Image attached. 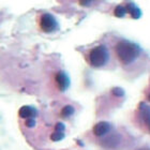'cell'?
<instances>
[{
	"mask_svg": "<svg viewBox=\"0 0 150 150\" xmlns=\"http://www.w3.org/2000/svg\"><path fill=\"white\" fill-rule=\"evenodd\" d=\"M116 54L119 61L123 64H130L134 62L141 55V47L131 41L122 40L116 44Z\"/></svg>",
	"mask_w": 150,
	"mask_h": 150,
	"instance_id": "cell-1",
	"label": "cell"
},
{
	"mask_svg": "<svg viewBox=\"0 0 150 150\" xmlns=\"http://www.w3.org/2000/svg\"><path fill=\"white\" fill-rule=\"evenodd\" d=\"M110 54L105 45H99L90 50L89 62L93 68H102L108 62Z\"/></svg>",
	"mask_w": 150,
	"mask_h": 150,
	"instance_id": "cell-2",
	"label": "cell"
},
{
	"mask_svg": "<svg viewBox=\"0 0 150 150\" xmlns=\"http://www.w3.org/2000/svg\"><path fill=\"white\" fill-rule=\"evenodd\" d=\"M40 27L44 32H54L59 28V24L55 18V16L50 14V13H45L41 16L40 18Z\"/></svg>",
	"mask_w": 150,
	"mask_h": 150,
	"instance_id": "cell-3",
	"label": "cell"
},
{
	"mask_svg": "<svg viewBox=\"0 0 150 150\" xmlns=\"http://www.w3.org/2000/svg\"><path fill=\"white\" fill-rule=\"evenodd\" d=\"M55 81H56V84L60 91H66L70 87L69 76L67 75V73L62 72V71H59V72L56 73V75H55Z\"/></svg>",
	"mask_w": 150,
	"mask_h": 150,
	"instance_id": "cell-4",
	"label": "cell"
},
{
	"mask_svg": "<svg viewBox=\"0 0 150 150\" xmlns=\"http://www.w3.org/2000/svg\"><path fill=\"white\" fill-rule=\"evenodd\" d=\"M110 129H112V125H110V122L100 121L93 127V133L96 136L101 137V136L106 135L107 133L110 131Z\"/></svg>",
	"mask_w": 150,
	"mask_h": 150,
	"instance_id": "cell-5",
	"label": "cell"
},
{
	"mask_svg": "<svg viewBox=\"0 0 150 150\" xmlns=\"http://www.w3.org/2000/svg\"><path fill=\"white\" fill-rule=\"evenodd\" d=\"M18 115L24 119H35V117L38 116V110H35V107L28 106V105H25V106H22L18 110Z\"/></svg>",
	"mask_w": 150,
	"mask_h": 150,
	"instance_id": "cell-6",
	"label": "cell"
},
{
	"mask_svg": "<svg viewBox=\"0 0 150 150\" xmlns=\"http://www.w3.org/2000/svg\"><path fill=\"white\" fill-rule=\"evenodd\" d=\"M125 8H127V11L129 12V14L132 16V18L137 19L142 16L141 9H139V8H138L134 2H129Z\"/></svg>",
	"mask_w": 150,
	"mask_h": 150,
	"instance_id": "cell-7",
	"label": "cell"
},
{
	"mask_svg": "<svg viewBox=\"0 0 150 150\" xmlns=\"http://www.w3.org/2000/svg\"><path fill=\"white\" fill-rule=\"evenodd\" d=\"M141 116L143 120H144L145 125L148 128V130L150 131V107L145 105V104H142L141 105Z\"/></svg>",
	"mask_w": 150,
	"mask_h": 150,
	"instance_id": "cell-8",
	"label": "cell"
},
{
	"mask_svg": "<svg viewBox=\"0 0 150 150\" xmlns=\"http://www.w3.org/2000/svg\"><path fill=\"white\" fill-rule=\"evenodd\" d=\"M119 143V136L118 135H110V136H107L105 139H104V143L102 144L105 146V147H115L117 146Z\"/></svg>",
	"mask_w": 150,
	"mask_h": 150,
	"instance_id": "cell-9",
	"label": "cell"
},
{
	"mask_svg": "<svg viewBox=\"0 0 150 150\" xmlns=\"http://www.w3.org/2000/svg\"><path fill=\"white\" fill-rule=\"evenodd\" d=\"M74 112H75V110L72 105H66V106L61 110V116H62L63 118H69V117H71Z\"/></svg>",
	"mask_w": 150,
	"mask_h": 150,
	"instance_id": "cell-10",
	"label": "cell"
},
{
	"mask_svg": "<svg viewBox=\"0 0 150 150\" xmlns=\"http://www.w3.org/2000/svg\"><path fill=\"white\" fill-rule=\"evenodd\" d=\"M127 8L123 6H116L115 11H114V14H115V16H117V17H125V14H127Z\"/></svg>",
	"mask_w": 150,
	"mask_h": 150,
	"instance_id": "cell-11",
	"label": "cell"
},
{
	"mask_svg": "<svg viewBox=\"0 0 150 150\" xmlns=\"http://www.w3.org/2000/svg\"><path fill=\"white\" fill-rule=\"evenodd\" d=\"M64 137V134H63V132H57L55 131L53 134L50 135V139L53 142H59L61 139H63Z\"/></svg>",
	"mask_w": 150,
	"mask_h": 150,
	"instance_id": "cell-12",
	"label": "cell"
},
{
	"mask_svg": "<svg viewBox=\"0 0 150 150\" xmlns=\"http://www.w3.org/2000/svg\"><path fill=\"white\" fill-rule=\"evenodd\" d=\"M112 94L117 98H121L125 96V90L120 87H114L112 89Z\"/></svg>",
	"mask_w": 150,
	"mask_h": 150,
	"instance_id": "cell-13",
	"label": "cell"
},
{
	"mask_svg": "<svg viewBox=\"0 0 150 150\" xmlns=\"http://www.w3.org/2000/svg\"><path fill=\"white\" fill-rule=\"evenodd\" d=\"M66 130V125L63 122H57L56 125H55V131L57 132H63Z\"/></svg>",
	"mask_w": 150,
	"mask_h": 150,
	"instance_id": "cell-14",
	"label": "cell"
},
{
	"mask_svg": "<svg viewBox=\"0 0 150 150\" xmlns=\"http://www.w3.org/2000/svg\"><path fill=\"white\" fill-rule=\"evenodd\" d=\"M25 123H26V125H27L28 128H32V127H35V119H33V118L27 119Z\"/></svg>",
	"mask_w": 150,
	"mask_h": 150,
	"instance_id": "cell-15",
	"label": "cell"
},
{
	"mask_svg": "<svg viewBox=\"0 0 150 150\" xmlns=\"http://www.w3.org/2000/svg\"><path fill=\"white\" fill-rule=\"evenodd\" d=\"M138 150H150V149H148V148H142V149H138Z\"/></svg>",
	"mask_w": 150,
	"mask_h": 150,
	"instance_id": "cell-16",
	"label": "cell"
},
{
	"mask_svg": "<svg viewBox=\"0 0 150 150\" xmlns=\"http://www.w3.org/2000/svg\"><path fill=\"white\" fill-rule=\"evenodd\" d=\"M148 100L150 101V94H149V96H148Z\"/></svg>",
	"mask_w": 150,
	"mask_h": 150,
	"instance_id": "cell-17",
	"label": "cell"
}]
</instances>
